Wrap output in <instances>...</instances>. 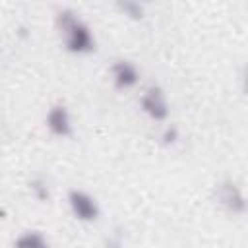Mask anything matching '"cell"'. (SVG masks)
<instances>
[{
  "mask_svg": "<svg viewBox=\"0 0 248 248\" xmlns=\"http://www.w3.org/2000/svg\"><path fill=\"white\" fill-rule=\"evenodd\" d=\"M56 27L62 37V45L72 54H89L95 50V37L89 25L79 19L72 10H62L56 16Z\"/></svg>",
  "mask_w": 248,
  "mask_h": 248,
  "instance_id": "6da1fadb",
  "label": "cell"
},
{
  "mask_svg": "<svg viewBox=\"0 0 248 248\" xmlns=\"http://www.w3.org/2000/svg\"><path fill=\"white\" fill-rule=\"evenodd\" d=\"M244 91L248 95V68H246V74H244Z\"/></svg>",
  "mask_w": 248,
  "mask_h": 248,
  "instance_id": "8fae6325",
  "label": "cell"
},
{
  "mask_svg": "<svg viewBox=\"0 0 248 248\" xmlns=\"http://www.w3.org/2000/svg\"><path fill=\"white\" fill-rule=\"evenodd\" d=\"M45 124H46L48 132L52 136H58V138H68L74 132L70 112H68V108L64 105H52L48 108V112H46Z\"/></svg>",
  "mask_w": 248,
  "mask_h": 248,
  "instance_id": "5b68a950",
  "label": "cell"
},
{
  "mask_svg": "<svg viewBox=\"0 0 248 248\" xmlns=\"http://www.w3.org/2000/svg\"><path fill=\"white\" fill-rule=\"evenodd\" d=\"M112 83L118 89H132L140 81V70L130 60H116L110 68Z\"/></svg>",
  "mask_w": 248,
  "mask_h": 248,
  "instance_id": "8992f818",
  "label": "cell"
},
{
  "mask_svg": "<svg viewBox=\"0 0 248 248\" xmlns=\"http://www.w3.org/2000/svg\"><path fill=\"white\" fill-rule=\"evenodd\" d=\"M176 140H178V128H176V126H167V128H163V132H161V141H163V145H174Z\"/></svg>",
  "mask_w": 248,
  "mask_h": 248,
  "instance_id": "30bf717a",
  "label": "cell"
},
{
  "mask_svg": "<svg viewBox=\"0 0 248 248\" xmlns=\"http://www.w3.org/2000/svg\"><path fill=\"white\" fill-rule=\"evenodd\" d=\"M68 205H70V211L72 215L78 219V221H83V223H93L97 221L101 209H99V203L97 200L85 192V190H79V188H72L68 192Z\"/></svg>",
  "mask_w": 248,
  "mask_h": 248,
  "instance_id": "7a4b0ae2",
  "label": "cell"
},
{
  "mask_svg": "<svg viewBox=\"0 0 248 248\" xmlns=\"http://www.w3.org/2000/svg\"><path fill=\"white\" fill-rule=\"evenodd\" d=\"M31 190H33V194H35L37 200H41V202H46L48 200V186H46V182L43 178L31 180Z\"/></svg>",
  "mask_w": 248,
  "mask_h": 248,
  "instance_id": "9c48e42d",
  "label": "cell"
},
{
  "mask_svg": "<svg viewBox=\"0 0 248 248\" xmlns=\"http://www.w3.org/2000/svg\"><path fill=\"white\" fill-rule=\"evenodd\" d=\"M116 8L120 10L122 16H126L128 19L140 21L143 17V6L141 0H116Z\"/></svg>",
  "mask_w": 248,
  "mask_h": 248,
  "instance_id": "ba28073f",
  "label": "cell"
},
{
  "mask_svg": "<svg viewBox=\"0 0 248 248\" xmlns=\"http://www.w3.org/2000/svg\"><path fill=\"white\" fill-rule=\"evenodd\" d=\"M140 107H141L143 114H147L155 122L167 120L169 112H170L167 95L159 85H149V87L143 89V93L140 97Z\"/></svg>",
  "mask_w": 248,
  "mask_h": 248,
  "instance_id": "3957f363",
  "label": "cell"
},
{
  "mask_svg": "<svg viewBox=\"0 0 248 248\" xmlns=\"http://www.w3.org/2000/svg\"><path fill=\"white\" fill-rule=\"evenodd\" d=\"M215 200L229 213H244L248 209V200L244 198L242 190L231 180H223L215 186Z\"/></svg>",
  "mask_w": 248,
  "mask_h": 248,
  "instance_id": "277c9868",
  "label": "cell"
},
{
  "mask_svg": "<svg viewBox=\"0 0 248 248\" xmlns=\"http://www.w3.org/2000/svg\"><path fill=\"white\" fill-rule=\"evenodd\" d=\"M16 246H19V248H45V246H48V240L39 231H27L16 238Z\"/></svg>",
  "mask_w": 248,
  "mask_h": 248,
  "instance_id": "52a82bcc",
  "label": "cell"
},
{
  "mask_svg": "<svg viewBox=\"0 0 248 248\" xmlns=\"http://www.w3.org/2000/svg\"><path fill=\"white\" fill-rule=\"evenodd\" d=\"M141 2H151V0H141Z\"/></svg>",
  "mask_w": 248,
  "mask_h": 248,
  "instance_id": "7c38bea8",
  "label": "cell"
}]
</instances>
